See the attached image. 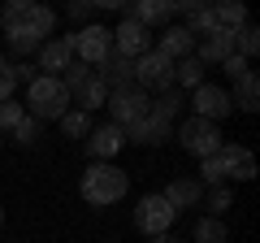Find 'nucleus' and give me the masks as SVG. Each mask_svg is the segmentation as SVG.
<instances>
[{"instance_id":"4","label":"nucleus","mask_w":260,"mask_h":243,"mask_svg":"<svg viewBox=\"0 0 260 243\" xmlns=\"http://www.w3.org/2000/svg\"><path fill=\"white\" fill-rule=\"evenodd\" d=\"M178 143H182L191 157H213V152H221V131H217V122H204V117H186L182 126H178Z\"/></svg>"},{"instance_id":"2","label":"nucleus","mask_w":260,"mask_h":243,"mask_svg":"<svg viewBox=\"0 0 260 243\" xmlns=\"http://www.w3.org/2000/svg\"><path fill=\"white\" fill-rule=\"evenodd\" d=\"M126 187H130L126 169H117L113 161H91V169L83 174V200L95 204V208L117 204V200L126 196Z\"/></svg>"},{"instance_id":"16","label":"nucleus","mask_w":260,"mask_h":243,"mask_svg":"<svg viewBox=\"0 0 260 243\" xmlns=\"http://www.w3.org/2000/svg\"><path fill=\"white\" fill-rule=\"evenodd\" d=\"M221 165H225V178H234V183H247V178H256V157H251L247 148H239V143H221Z\"/></svg>"},{"instance_id":"33","label":"nucleus","mask_w":260,"mask_h":243,"mask_svg":"<svg viewBox=\"0 0 260 243\" xmlns=\"http://www.w3.org/2000/svg\"><path fill=\"white\" fill-rule=\"evenodd\" d=\"M225 208H230V191H225V187H213V191H208V217H221Z\"/></svg>"},{"instance_id":"14","label":"nucleus","mask_w":260,"mask_h":243,"mask_svg":"<svg viewBox=\"0 0 260 243\" xmlns=\"http://www.w3.org/2000/svg\"><path fill=\"white\" fill-rule=\"evenodd\" d=\"M95 78H100L109 92H121V87H135V61H126V56H117V52H109L95 66Z\"/></svg>"},{"instance_id":"30","label":"nucleus","mask_w":260,"mask_h":243,"mask_svg":"<svg viewBox=\"0 0 260 243\" xmlns=\"http://www.w3.org/2000/svg\"><path fill=\"white\" fill-rule=\"evenodd\" d=\"M13 139H18V143H22V148H30V143H35V139H39V122H35V117H30V113H26V117H22V122H18V126H13Z\"/></svg>"},{"instance_id":"10","label":"nucleus","mask_w":260,"mask_h":243,"mask_svg":"<svg viewBox=\"0 0 260 243\" xmlns=\"http://www.w3.org/2000/svg\"><path fill=\"white\" fill-rule=\"evenodd\" d=\"M113 52L126 56V61H139L143 52H152V31H143L139 22L121 18V26L113 31Z\"/></svg>"},{"instance_id":"23","label":"nucleus","mask_w":260,"mask_h":243,"mask_svg":"<svg viewBox=\"0 0 260 243\" xmlns=\"http://www.w3.org/2000/svg\"><path fill=\"white\" fill-rule=\"evenodd\" d=\"M234 87H239V92H234L230 100L239 104L243 113H256V109H260V78H256V74H247V78H239Z\"/></svg>"},{"instance_id":"1","label":"nucleus","mask_w":260,"mask_h":243,"mask_svg":"<svg viewBox=\"0 0 260 243\" xmlns=\"http://www.w3.org/2000/svg\"><path fill=\"white\" fill-rule=\"evenodd\" d=\"M0 31L9 35L13 52H35L56 31V13L48 5H35V0H9L0 9Z\"/></svg>"},{"instance_id":"20","label":"nucleus","mask_w":260,"mask_h":243,"mask_svg":"<svg viewBox=\"0 0 260 243\" xmlns=\"http://www.w3.org/2000/svg\"><path fill=\"white\" fill-rule=\"evenodd\" d=\"M213 26L225 31V35H234V31L247 26V9H243L239 0H221V5H213Z\"/></svg>"},{"instance_id":"28","label":"nucleus","mask_w":260,"mask_h":243,"mask_svg":"<svg viewBox=\"0 0 260 243\" xmlns=\"http://www.w3.org/2000/svg\"><path fill=\"white\" fill-rule=\"evenodd\" d=\"M234 48H239V56H243V61H251V56L260 52V31L251 26V22H247L243 31H234Z\"/></svg>"},{"instance_id":"17","label":"nucleus","mask_w":260,"mask_h":243,"mask_svg":"<svg viewBox=\"0 0 260 243\" xmlns=\"http://www.w3.org/2000/svg\"><path fill=\"white\" fill-rule=\"evenodd\" d=\"M160 56H169V61H186V56L195 52V35L186 26H174V22H169L165 26V35H160V48H156Z\"/></svg>"},{"instance_id":"22","label":"nucleus","mask_w":260,"mask_h":243,"mask_svg":"<svg viewBox=\"0 0 260 243\" xmlns=\"http://www.w3.org/2000/svg\"><path fill=\"white\" fill-rule=\"evenodd\" d=\"M182 96H178V92H160L156 96V100H152V113H148V117H156V122H165V126H174V122H178V113H182Z\"/></svg>"},{"instance_id":"6","label":"nucleus","mask_w":260,"mask_h":243,"mask_svg":"<svg viewBox=\"0 0 260 243\" xmlns=\"http://www.w3.org/2000/svg\"><path fill=\"white\" fill-rule=\"evenodd\" d=\"M174 208H169V200L160 196H143L139 208H135V230L139 234H152V239H160V234H169V226H174Z\"/></svg>"},{"instance_id":"35","label":"nucleus","mask_w":260,"mask_h":243,"mask_svg":"<svg viewBox=\"0 0 260 243\" xmlns=\"http://www.w3.org/2000/svg\"><path fill=\"white\" fill-rule=\"evenodd\" d=\"M91 13H95V5H87V0H74V5H70V18H78V22L91 18Z\"/></svg>"},{"instance_id":"34","label":"nucleus","mask_w":260,"mask_h":243,"mask_svg":"<svg viewBox=\"0 0 260 243\" xmlns=\"http://www.w3.org/2000/svg\"><path fill=\"white\" fill-rule=\"evenodd\" d=\"M13 87H18V83H13V61H5V56H0V104L13 96Z\"/></svg>"},{"instance_id":"3","label":"nucleus","mask_w":260,"mask_h":243,"mask_svg":"<svg viewBox=\"0 0 260 243\" xmlns=\"http://www.w3.org/2000/svg\"><path fill=\"white\" fill-rule=\"evenodd\" d=\"M22 109H26L35 122H61L65 113H70V92H65L61 78L39 74L35 83L26 87V104H22Z\"/></svg>"},{"instance_id":"31","label":"nucleus","mask_w":260,"mask_h":243,"mask_svg":"<svg viewBox=\"0 0 260 243\" xmlns=\"http://www.w3.org/2000/svg\"><path fill=\"white\" fill-rule=\"evenodd\" d=\"M22 117H26V109H22L18 100H5V104H0V131H13Z\"/></svg>"},{"instance_id":"32","label":"nucleus","mask_w":260,"mask_h":243,"mask_svg":"<svg viewBox=\"0 0 260 243\" xmlns=\"http://www.w3.org/2000/svg\"><path fill=\"white\" fill-rule=\"evenodd\" d=\"M221 70H225V74L234 78V83H239V78H247V74H251V61H243L239 52H230V56L221 61Z\"/></svg>"},{"instance_id":"13","label":"nucleus","mask_w":260,"mask_h":243,"mask_svg":"<svg viewBox=\"0 0 260 243\" xmlns=\"http://www.w3.org/2000/svg\"><path fill=\"white\" fill-rule=\"evenodd\" d=\"M126 18L139 22L143 31L169 26V18H174V0H135V5H126Z\"/></svg>"},{"instance_id":"29","label":"nucleus","mask_w":260,"mask_h":243,"mask_svg":"<svg viewBox=\"0 0 260 243\" xmlns=\"http://www.w3.org/2000/svg\"><path fill=\"white\" fill-rule=\"evenodd\" d=\"M200 178H204L208 187H225V165H221V157H217V152L200 161Z\"/></svg>"},{"instance_id":"12","label":"nucleus","mask_w":260,"mask_h":243,"mask_svg":"<svg viewBox=\"0 0 260 243\" xmlns=\"http://www.w3.org/2000/svg\"><path fill=\"white\" fill-rule=\"evenodd\" d=\"M121 143H126V131L121 126H113V122L91 126V135H87V157L91 161H113L121 152Z\"/></svg>"},{"instance_id":"26","label":"nucleus","mask_w":260,"mask_h":243,"mask_svg":"<svg viewBox=\"0 0 260 243\" xmlns=\"http://www.w3.org/2000/svg\"><path fill=\"white\" fill-rule=\"evenodd\" d=\"M61 131L70 135V139H87L91 135V113H83V109H70L61 117Z\"/></svg>"},{"instance_id":"18","label":"nucleus","mask_w":260,"mask_h":243,"mask_svg":"<svg viewBox=\"0 0 260 243\" xmlns=\"http://www.w3.org/2000/svg\"><path fill=\"white\" fill-rule=\"evenodd\" d=\"M160 196L169 200V208H174V213H182V208H195V204H200V196H204V191H200V183H195V178H174Z\"/></svg>"},{"instance_id":"15","label":"nucleus","mask_w":260,"mask_h":243,"mask_svg":"<svg viewBox=\"0 0 260 243\" xmlns=\"http://www.w3.org/2000/svg\"><path fill=\"white\" fill-rule=\"evenodd\" d=\"M230 52H234V35H225V31H208V35L195 44L191 56L200 61V66H221Z\"/></svg>"},{"instance_id":"8","label":"nucleus","mask_w":260,"mask_h":243,"mask_svg":"<svg viewBox=\"0 0 260 243\" xmlns=\"http://www.w3.org/2000/svg\"><path fill=\"white\" fill-rule=\"evenodd\" d=\"M70 39H74V56H78V61H87V66H100L104 56L113 52V31L100 26V22H91V26L74 31Z\"/></svg>"},{"instance_id":"7","label":"nucleus","mask_w":260,"mask_h":243,"mask_svg":"<svg viewBox=\"0 0 260 243\" xmlns=\"http://www.w3.org/2000/svg\"><path fill=\"white\" fill-rule=\"evenodd\" d=\"M109 113H113V126H135V122H143L152 113V100L148 92H139V87H121V92H109Z\"/></svg>"},{"instance_id":"25","label":"nucleus","mask_w":260,"mask_h":243,"mask_svg":"<svg viewBox=\"0 0 260 243\" xmlns=\"http://www.w3.org/2000/svg\"><path fill=\"white\" fill-rule=\"evenodd\" d=\"M174 83H182V87H200L204 83V66L195 61V56H186V61H174Z\"/></svg>"},{"instance_id":"36","label":"nucleus","mask_w":260,"mask_h":243,"mask_svg":"<svg viewBox=\"0 0 260 243\" xmlns=\"http://www.w3.org/2000/svg\"><path fill=\"white\" fill-rule=\"evenodd\" d=\"M156 243H178V239H174V234H160V239H156Z\"/></svg>"},{"instance_id":"9","label":"nucleus","mask_w":260,"mask_h":243,"mask_svg":"<svg viewBox=\"0 0 260 243\" xmlns=\"http://www.w3.org/2000/svg\"><path fill=\"white\" fill-rule=\"evenodd\" d=\"M191 117H204V122H221V117H230L234 113V100H230V92L225 87H213V83H200L195 87V96H191Z\"/></svg>"},{"instance_id":"27","label":"nucleus","mask_w":260,"mask_h":243,"mask_svg":"<svg viewBox=\"0 0 260 243\" xmlns=\"http://www.w3.org/2000/svg\"><path fill=\"white\" fill-rule=\"evenodd\" d=\"M95 74V66H87V61H70V66H65V74H61V83H65V92H78V87L87 83V78Z\"/></svg>"},{"instance_id":"19","label":"nucleus","mask_w":260,"mask_h":243,"mask_svg":"<svg viewBox=\"0 0 260 243\" xmlns=\"http://www.w3.org/2000/svg\"><path fill=\"white\" fill-rule=\"evenodd\" d=\"M169 131H174V126H165V122H156V117H143V122H135V126H126V139L143 143V148H156V143L169 139Z\"/></svg>"},{"instance_id":"11","label":"nucleus","mask_w":260,"mask_h":243,"mask_svg":"<svg viewBox=\"0 0 260 243\" xmlns=\"http://www.w3.org/2000/svg\"><path fill=\"white\" fill-rule=\"evenodd\" d=\"M70 61H74V39L70 35H56V39H44V44H39V74L61 78Z\"/></svg>"},{"instance_id":"21","label":"nucleus","mask_w":260,"mask_h":243,"mask_svg":"<svg viewBox=\"0 0 260 243\" xmlns=\"http://www.w3.org/2000/svg\"><path fill=\"white\" fill-rule=\"evenodd\" d=\"M70 100H78V109L83 113H91V109H100V104H109V87L100 83V78H87L83 87H78V92H70Z\"/></svg>"},{"instance_id":"5","label":"nucleus","mask_w":260,"mask_h":243,"mask_svg":"<svg viewBox=\"0 0 260 243\" xmlns=\"http://www.w3.org/2000/svg\"><path fill=\"white\" fill-rule=\"evenodd\" d=\"M135 87L139 92H174V61L160 56L156 48L135 61Z\"/></svg>"},{"instance_id":"37","label":"nucleus","mask_w":260,"mask_h":243,"mask_svg":"<svg viewBox=\"0 0 260 243\" xmlns=\"http://www.w3.org/2000/svg\"><path fill=\"white\" fill-rule=\"evenodd\" d=\"M0 226H5V208H0Z\"/></svg>"},{"instance_id":"24","label":"nucleus","mask_w":260,"mask_h":243,"mask_svg":"<svg viewBox=\"0 0 260 243\" xmlns=\"http://www.w3.org/2000/svg\"><path fill=\"white\" fill-rule=\"evenodd\" d=\"M191 239H195V243H230V234H225V222H221V217H200L195 230H191Z\"/></svg>"}]
</instances>
